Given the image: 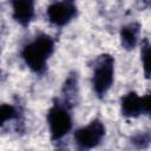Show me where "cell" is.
<instances>
[{"instance_id": "7", "label": "cell", "mask_w": 151, "mask_h": 151, "mask_svg": "<svg viewBox=\"0 0 151 151\" xmlns=\"http://www.w3.org/2000/svg\"><path fill=\"white\" fill-rule=\"evenodd\" d=\"M14 19L26 26L34 17V0H12Z\"/></svg>"}, {"instance_id": "6", "label": "cell", "mask_w": 151, "mask_h": 151, "mask_svg": "<svg viewBox=\"0 0 151 151\" xmlns=\"http://www.w3.org/2000/svg\"><path fill=\"white\" fill-rule=\"evenodd\" d=\"M76 14V7L70 1H58L52 4L47 9L50 21L58 26L66 25Z\"/></svg>"}, {"instance_id": "10", "label": "cell", "mask_w": 151, "mask_h": 151, "mask_svg": "<svg viewBox=\"0 0 151 151\" xmlns=\"http://www.w3.org/2000/svg\"><path fill=\"white\" fill-rule=\"evenodd\" d=\"M15 117V111L9 105H1L0 106V125H2L6 120L12 119Z\"/></svg>"}, {"instance_id": "3", "label": "cell", "mask_w": 151, "mask_h": 151, "mask_svg": "<svg viewBox=\"0 0 151 151\" xmlns=\"http://www.w3.org/2000/svg\"><path fill=\"white\" fill-rule=\"evenodd\" d=\"M47 122L50 126V132L53 139H60L72 127L71 114L65 106L55 104L47 114Z\"/></svg>"}, {"instance_id": "8", "label": "cell", "mask_w": 151, "mask_h": 151, "mask_svg": "<svg viewBox=\"0 0 151 151\" xmlns=\"http://www.w3.org/2000/svg\"><path fill=\"white\" fill-rule=\"evenodd\" d=\"M138 32L139 28L137 25H129L125 26L122 29L120 37H122V44L125 46V48H133L137 44V39H138Z\"/></svg>"}, {"instance_id": "1", "label": "cell", "mask_w": 151, "mask_h": 151, "mask_svg": "<svg viewBox=\"0 0 151 151\" xmlns=\"http://www.w3.org/2000/svg\"><path fill=\"white\" fill-rule=\"evenodd\" d=\"M52 52L53 40L48 35H40L24 47L22 58L31 70L34 72H41Z\"/></svg>"}, {"instance_id": "5", "label": "cell", "mask_w": 151, "mask_h": 151, "mask_svg": "<svg viewBox=\"0 0 151 151\" xmlns=\"http://www.w3.org/2000/svg\"><path fill=\"white\" fill-rule=\"evenodd\" d=\"M150 96L139 97L134 92H130L122 98V112L126 117H137L142 113L150 112Z\"/></svg>"}, {"instance_id": "2", "label": "cell", "mask_w": 151, "mask_h": 151, "mask_svg": "<svg viewBox=\"0 0 151 151\" xmlns=\"http://www.w3.org/2000/svg\"><path fill=\"white\" fill-rule=\"evenodd\" d=\"M114 76V60L110 55H101L93 68L92 85L98 96H104L113 83Z\"/></svg>"}, {"instance_id": "9", "label": "cell", "mask_w": 151, "mask_h": 151, "mask_svg": "<svg viewBox=\"0 0 151 151\" xmlns=\"http://www.w3.org/2000/svg\"><path fill=\"white\" fill-rule=\"evenodd\" d=\"M149 57H150V46L147 42H145L143 45L142 48V61H143V67H144V72L145 76L149 78L150 76V63H149Z\"/></svg>"}, {"instance_id": "4", "label": "cell", "mask_w": 151, "mask_h": 151, "mask_svg": "<svg viewBox=\"0 0 151 151\" xmlns=\"http://www.w3.org/2000/svg\"><path fill=\"white\" fill-rule=\"evenodd\" d=\"M105 134V126L99 120H93L88 125L77 130L74 140L81 149H91L97 146Z\"/></svg>"}]
</instances>
